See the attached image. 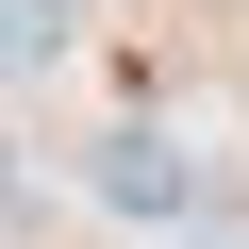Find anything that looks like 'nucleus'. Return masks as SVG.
Segmentation results:
<instances>
[{"label":"nucleus","instance_id":"3","mask_svg":"<svg viewBox=\"0 0 249 249\" xmlns=\"http://www.w3.org/2000/svg\"><path fill=\"white\" fill-rule=\"evenodd\" d=\"M17 216H34V183H17V150H0V232H17Z\"/></svg>","mask_w":249,"mask_h":249},{"label":"nucleus","instance_id":"2","mask_svg":"<svg viewBox=\"0 0 249 249\" xmlns=\"http://www.w3.org/2000/svg\"><path fill=\"white\" fill-rule=\"evenodd\" d=\"M83 50V0H0V83H50Z\"/></svg>","mask_w":249,"mask_h":249},{"label":"nucleus","instance_id":"1","mask_svg":"<svg viewBox=\"0 0 249 249\" xmlns=\"http://www.w3.org/2000/svg\"><path fill=\"white\" fill-rule=\"evenodd\" d=\"M83 199L116 216V232H199V150L183 133H83Z\"/></svg>","mask_w":249,"mask_h":249}]
</instances>
